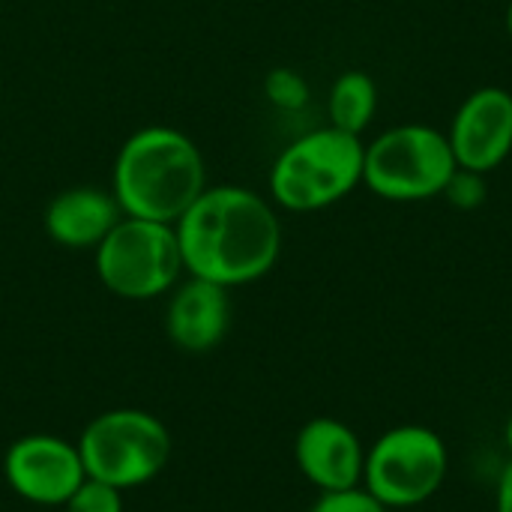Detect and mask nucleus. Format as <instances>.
Wrapping results in <instances>:
<instances>
[{
	"label": "nucleus",
	"mask_w": 512,
	"mask_h": 512,
	"mask_svg": "<svg viewBox=\"0 0 512 512\" xmlns=\"http://www.w3.org/2000/svg\"><path fill=\"white\" fill-rule=\"evenodd\" d=\"M450 453L438 432L426 426H396L366 453V492L387 510L426 504L447 480Z\"/></svg>",
	"instance_id": "obj_7"
},
{
	"label": "nucleus",
	"mask_w": 512,
	"mask_h": 512,
	"mask_svg": "<svg viewBox=\"0 0 512 512\" xmlns=\"http://www.w3.org/2000/svg\"><path fill=\"white\" fill-rule=\"evenodd\" d=\"M264 93L267 99L282 108V111H300L309 102V81L297 72V69H273L264 78Z\"/></svg>",
	"instance_id": "obj_14"
},
{
	"label": "nucleus",
	"mask_w": 512,
	"mask_h": 512,
	"mask_svg": "<svg viewBox=\"0 0 512 512\" xmlns=\"http://www.w3.org/2000/svg\"><path fill=\"white\" fill-rule=\"evenodd\" d=\"M66 512H123L120 489L87 477L78 486V492L66 501Z\"/></svg>",
	"instance_id": "obj_16"
},
{
	"label": "nucleus",
	"mask_w": 512,
	"mask_h": 512,
	"mask_svg": "<svg viewBox=\"0 0 512 512\" xmlns=\"http://www.w3.org/2000/svg\"><path fill=\"white\" fill-rule=\"evenodd\" d=\"M378 114V84L369 72L363 69H348L342 72L327 96V117L330 126L360 135L372 126Z\"/></svg>",
	"instance_id": "obj_13"
},
{
	"label": "nucleus",
	"mask_w": 512,
	"mask_h": 512,
	"mask_svg": "<svg viewBox=\"0 0 512 512\" xmlns=\"http://www.w3.org/2000/svg\"><path fill=\"white\" fill-rule=\"evenodd\" d=\"M9 486L33 504H66L87 480L81 456L72 444L51 435H30L6 453Z\"/></svg>",
	"instance_id": "obj_9"
},
{
	"label": "nucleus",
	"mask_w": 512,
	"mask_h": 512,
	"mask_svg": "<svg viewBox=\"0 0 512 512\" xmlns=\"http://www.w3.org/2000/svg\"><path fill=\"white\" fill-rule=\"evenodd\" d=\"M447 132L429 123H399L366 144L363 186L393 204H414L444 195L456 171Z\"/></svg>",
	"instance_id": "obj_4"
},
{
	"label": "nucleus",
	"mask_w": 512,
	"mask_h": 512,
	"mask_svg": "<svg viewBox=\"0 0 512 512\" xmlns=\"http://www.w3.org/2000/svg\"><path fill=\"white\" fill-rule=\"evenodd\" d=\"M174 231L183 270L222 288L267 276L282 252L276 210L246 186H207Z\"/></svg>",
	"instance_id": "obj_1"
},
{
	"label": "nucleus",
	"mask_w": 512,
	"mask_h": 512,
	"mask_svg": "<svg viewBox=\"0 0 512 512\" xmlns=\"http://www.w3.org/2000/svg\"><path fill=\"white\" fill-rule=\"evenodd\" d=\"M498 512H512V462L498 480Z\"/></svg>",
	"instance_id": "obj_18"
},
{
	"label": "nucleus",
	"mask_w": 512,
	"mask_h": 512,
	"mask_svg": "<svg viewBox=\"0 0 512 512\" xmlns=\"http://www.w3.org/2000/svg\"><path fill=\"white\" fill-rule=\"evenodd\" d=\"M183 270L174 225L123 216L96 246V273L102 285L126 300L165 294Z\"/></svg>",
	"instance_id": "obj_5"
},
{
	"label": "nucleus",
	"mask_w": 512,
	"mask_h": 512,
	"mask_svg": "<svg viewBox=\"0 0 512 512\" xmlns=\"http://www.w3.org/2000/svg\"><path fill=\"white\" fill-rule=\"evenodd\" d=\"M309 512H390L381 501H375L366 489H348V492H324L318 504Z\"/></svg>",
	"instance_id": "obj_17"
},
{
	"label": "nucleus",
	"mask_w": 512,
	"mask_h": 512,
	"mask_svg": "<svg viewBox=\"0 0 512 512\" xmlns=\"http://www.w3.org/2000/svg\"><path fill=\"white\" fill-rule=\"evenodd\" d=\"M303 477L321 492H348L363 480L366 450L351 426L333 417L309 420L294 447Z\"/></svg>",
	"instance_id": "obj_10"
},
{
	"label": "nucleus",
	"mask_w": 512,
	"mask_h": 512,
	"mask_svg": "<svg viewBox=\"0 0 512 512\" xmlns=\"http://www.w3.org/2000/svg\"><path fill=\"white\" fill-rule=\"evenodd\" d=\"M504 435H507V447H510V453H512V414H510V420H507V432H504Z\"/></svg>",
	"instance_id": "obj_20"
},
{
	"label": "nucleus",
	"mask_w": 512,
	"mask_h": 512,
	"mask_svg": "<svg viewBox=\"0 0 512 512\" xmlns=\"http://www.w3.org/2000/svg\"><path fill=\"white\" fill-rule=\"evenodd\" d=\"M231 324V300L228 288L192 276L174 297L165 315L168 336L177 348L204 354L216 348Z\"/></svg>",
	"instance_id": "obj_12"
},
{
	"label": "nucleus",
	"mask_w": 512,
	"mask_h": 512,
	"mask_svg": "<svg viewBox=\"0 0 512 512\" xmlns=\"http://www.w3.org/2000/svg\"><path fill=\"white\" fill-rule=\"evenodd\" d=\"M504 24H507V33H510V39H512V0L507 3V15H504Z\"/></svg>",
	"instance_id": "obj_19"
},
{
	"label": "nucleus",
	"mask_w": 512,
	"mask_h": 512,
	"mask_svg": "<svg viewBox=\"0 0 512 512\" xmlns=\"http://www.w3.org/2000/svg\"><path fill=\"white\" fill-rule=\"evenodd\" d=\"M123 219L117 198L96 186H72L57 192L45 207V231L57 246L96 249Z\"/></svg>",
	"instance_id": "obj_11"
},
{
	"label": "nucleus",
	"mask_w": 512,
	"mask_h": 512,
	"mask_svg": "<svg viewBox=\"0 0 512 512\" xmlns=\"http://www.w3.org/2000/svg\"><path fill=\"white\" fill-rule=\"evenodd\" d=\"M204 189V156L180 129L144 126L120 144L111 171V195L123 216L174 225Z\"/></svg>",
	"instance_id": "obj_2"
},
{
	"label": "nucleus",
	"mask_w": 512,
	"mask_h": 512,
	"mask_svg": "<svg viewBox=\"0 0 512 512\" xmlns=\"http://www.w3.org/2000/svg\"><path fill=\"white\" fill-rule=\"evenodd\" d=\"M366 141L336 126H321L291 141L270 168V195L291 213L339 204L363 186Z\"/></svg>",
	"instance_id": "obj_3"
},
{
	"label": "nucleus",
	"mask_w": 512,
	"mask_h": 512,
	"mask_svg": "<svg viewBox=\"0 0 512 512\" xmlns=\"http://www.w3.org/2000/svg\"><path fill=\"white\" fill-rule=\"evenodd\" d=\"M486 177L480 171H468V168H456L450 183L444 186V198L456 207V210H477L486 204L489 189H486Z\"/></svg>",
	"instance_id": "obj_15"
},
{
	"label": "nucleus",
	"mask_w": 512,
	"mask_h": 512,
	"mask_svg": "<svg viewBox=\"0 0 512 512\" xmlns=\"http://www.w3.org/2000/svg\"><path fill=\"white\" fill-rule=\"evenodd\" d=\"M459 168L492 174L512 156V93L486 84L462 99L447 129Z\"/></svg>",
	"instance_id": "obj_8"
},
{
	"label": "nucleus",
	"mask_w": 512,
	"mask_h": 512,
	"mask_svg": "<svg viewBox=\"0 0 512 512\" xmlns=\"http://www.w3.org/2000/svg\"><path fill=\"white\" fill-rule=\"evenodd\" d=\"M84 474L114 489L153 480L171 456L168 429L144 411H108L96 417L78 444Z\"/></svg>",
	"instance_id": "obj_6"
}]
</instances>
